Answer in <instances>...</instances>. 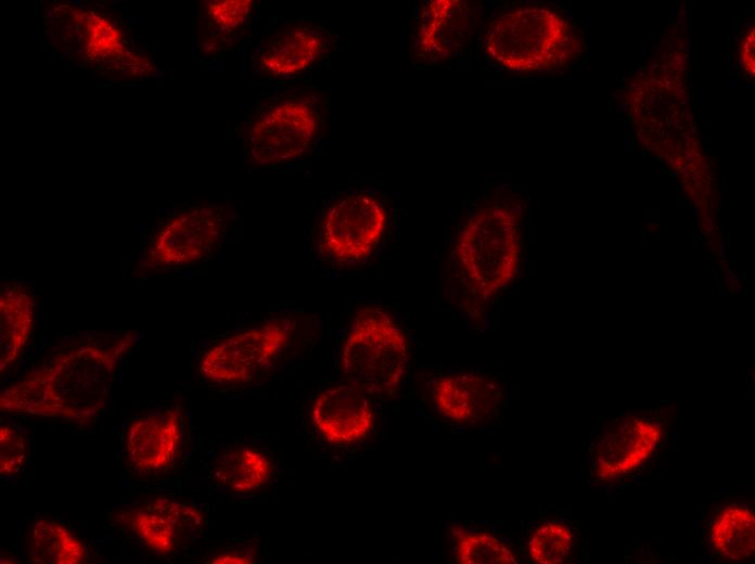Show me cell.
<instances>
[{"label":"cell","instance_id":"14","mask_svg":"<svg viewBox=\"0 0 755 564\" xmlns=\"http://www.w3.org/2000/svg\"><path fill=\"white\" fill-rule=\"evenodd\" d=\"M437 410L448 419L478 422L497 411L501 392L491 380L476 374H456L437 380L432 387Z\"/></svg>","mask_w":755,"mask_h":564},{"label":"cell","instance_id":"24","mask_svg":"<svg viewBox=\"0 0 755 564\" xmlns=\"http://www.w3.org/2000/svg\"><path fill=\"white\" fill-rule=\"evenodd\" d=\"M249 0H214L207 4V12L217 25L232 29L242 24L249 14Z\"/></svg>","mask_w":755,"mask_h":564},{"label":"cell","instance_id":"6","mask_svg":"<svg viewBox=\"0 0 755 564\" xmlns=\"http://www.w3.org/2000/svg\"><path fill=\"white\" fill-rule=\"evenodd\" d=\"M319 108L313 95L285 98L265 108L247 134V151L254 163L277 165L305 154L319 132Z\"/></svg>","mask_w":755,"mask_h":564},{"label":"cell","instance_id":"12","mask_svg":"<svg viewBox=\"0 0 755 564\" xmlns=\"http://www.w3.org/2000/svg\"><path fill=\"white\" fill-rule=\"evenodd\" d=\"M182 438L178 411L168 409L149 413L136 420L127 432L128 459L139 471L166 469L176 460Z\"/></svg>","mask_w":755,"mask_h":564},{"label":"cell","instance_id":"9","mask_svg":"<svg viewBox=\"0 0 755 564\" xmlns=\"http://www.w3.org/2000/svg\"><path fill=\"white\" fill-rule=\"evenodd\" d=\"M663 436L654 419L628 415L602 432L592 465L598 479L613 482L638 471L654 454Z\"/></svg>","mask_w":755,"mask_h":564},{"label":"cell","instance_id":"17","mask_svg":"<svg viewBox=\"0 0 755 564\" xmlns=\"http://www.w3.org/2000/svg\"><path fill=\"white\" fill-rule=\"evenodd\" d=\"M713 551L729 561H744L755 551V515L742 504H728L714 518L709 529Z\"/></svg>","mask_w":755,"mask_h":564},{"label":"cell","instance_id":"13","mask_svg":"<svg viewBox=\"0 0 755 564\" xmlns=\"http://www.w3.org/2000/svg\"><path fill=\"white\" fill-rule=\"evenodd\" d=\"M126 520L141 541L158 554L170 553L180 538L194 534L202 524V515L192 507L166 498L126 513Z\"/></svg>","mask_w":755,"mask_h":564},{"label":"cell","instance_id":"2","mask_svg":"<svg viewBox=\"0 0 755 564\" xmlns=\"http://www.w3.org/2000/svg\"><path fill=\"white\" fill-rule=\"evenodd\" d=\"M489 57L517 73H537L563 66L577 42L566 20L541 7L507 12L488 27L484 39Z\"/></svg>","mask_w":755,"mask_h":564},{"label":"cell","instance_id":"10","mask_svg":"<svg viewBox=\"0 0 755 564\" xmlns=\"http://www.w3.org/2000/svg\"><path fill=\"white\" fill-rule=\"evenodd\" d=\"M475 16L476 10L469 1H428L419 20V54L432 62L450 59L470 40Z\"/></svg>","mask_w":755,"mask_h":564},{"label":"cell","instance_id":"11","mask_svg":"<svg viewBox=\"0 0 755 564\" xmlns=\"http://www.w3.org/2000/svg\"><path fill=\"white\" fill-rule=\"evenodd\" d=\"M311 418L327 440L341 445L363 439L374 422L364 393L353 385L333 386L322 392L313 402Z\"/></svg>","mask_w":755,"mask_h":564},{"label":"cell","instance_id":"16","mask_svg":"<svg viewBox=\"0 0 755 564\" xmlns=\"http://www.w3.org/2000/svg\"><path fill=\"white\" fill-rule=\"evenodd\" d=\"M35 324L34 303L18 284L5 286L0 295V369L13 363Z\"/></svg>","mask_w":755,"mask_h":564},{"label":"cell","instance_id":"4","mask_svg":"<svg viewBox=\"0 0 755 564\" xmlns=\"http://www.w3.org/2000/svg\"><path fill=\"white\" fill-rule=\"evenodd\" d=\"M516 210L501 205L475 213L463 227L456 256L470 289L483 299L504 289L521 260Z\"/></svg>","mask_w":755,"mask_h":564},{"label":"cell","instance_id":"1","mask_svg":"<svg viewBox=\"0 0 755 564\" xmlns=\"http://www.w3.org/2000/svg\"><path fill=\"white\" fill-rule=\"evenodd\" d=\"M130 343L124 336L110 347L86 344L56 355L2 392L1 411L80 423L92 420L106 403L115 368Z\"/></svg>","mask_w":755,"mask_h":564},{"label":"cell","instance_id":"21","mask_svg":"<svg viewBox=\"0 0 755 564\" xmlns=\"http://www.w3.org/2000/svg\"><path fill=\"white\" fill-rule=\"evenodd\" d=\"M574 536L571 528L555 521L540 524L527 541V552L533 562L538 564L563 563L573 547Z\"/></svg>","mask_w":755,"mask_h":564},{"label":"cell","instance_id":"18","mask_svg":"<svg viewBox=\"0 0 755 564\" xmlns=\"http://www.w3.org/2000/svg\"><path fill=\"white\" fill-rule=\"evenodd\" d=\"M28 550L33 563L78 564L88 559L82 541L62 524L51 520H39L33 525Z\"/></svg>","mask_w":755,"mask_h":564},{"label":"cell","instance_id":"7","mask_svg":"<svg viewBox=\"0 0 755 564\" xmlns=\"http://www.w3.org/2000/svg\"><path fill=\"white\" fill-rule=\"evenodd\" d=\"M293 330V321L282 318L231 335L206 351L200 371L218 384L249 382L278 357Z\"/></svg>","mask_w":755,"mask_h":564},{"label":"cell","instance_id":"26","mask_svg":"<svg viewBox=\"0 0 755 564\" xmlns=\"http://www.w3.org/2000/svg\"><path fill=\"white\" fill-rule=\"evenodd\" d=\"M254 557L247 551L225 552L214 557L210 563H252Z\"/></svg>","mask_w":755,"mask_h":564},{"label":"cell","instance_id":"25","mask_svg":"<svg viewBox=\"0 0 755 564\" xmlns=\"http://www.w3.org/2000/svg\"><path fill=\"white\" fill-rule=\"evenodd\" d=\"M754 46H755V31L754 28H752L747 35L745 36L744 40L742 41L741 49H740V59H741V64L744 68V70L751 75L754 76Z\"/></svg>","mask_w":755,"mask_h":564},{"label":"cell","instance_id":"29","mask_svg":"<svg viewBox=\"0 0 755 564\" xmlns=\"http://www.w3.org/2000/svg\"><path fill=\"white\" fill-rule=\"evenodd\" d=\"M722 284L725 287L731 286V279L729 277H726L722 281Z\"/></svg>","mask_w":755,"mask_h":564},{"label":"cell","instance_id":"23","mask_svg":"<svg viewBox=\"0 0 755 564\" xmlns=\"http://www.w3.org/2000/svg\"><path fill=\"white\" fill-rule=\"evenodd\" d=\"M24 435L10 425L0 428V473L10 476L17 473L26 460Z\"/></svg>","mask_w":755,"mask_h":564},{"label":"cell","instance_id":"19","mask_svg":"<svg viewBox=\"0 0 755 564\" xmlns=\"http://www.w3.org/2000/svg\"><path fill=\"white\" fill-rule=\"evenodd\" d=\"M214 475L222 486L247 491L260 488L271 475L269 459L251 447L228 449L218 457Z\"/></svg>","mask_w":755,"mask_h":564},{"label":"cell","instance_id":"3","mask_svg":"<svg viewBox=\"0 0 755 564\" xmlns=\"http://www.w3.org/2000/svg\"><path fill=\"white\" fill-rule=\"evenodd\" d=\"M340 362L350 385L362 393H391L406 372L407 338L383 309L363 307L347 330Z\"/></svg>","mask_w":755,"mask_h":564},{"label":"cell","instance_id":"20","mask_svg":"<svg viewBox=\"0 0 755 564\" xmlns=\"http://www.w3.org/2000/svg\"><path fill=\"white\" fill-rule=\"evenodd\" d=\"M456 560L462 564H515L512 549L498 537L487 533L456 535Z\"/></svg>","mask_w":755,"mask_h":564},{"label":"cell","instance_id":"15","mask_svg":"<svg viewBox=\"0 0 755 564\" xmlns=\"http://www.w3.org/2000/svg\"><path fill=\"white\" fill-rule=\"evenodd\" d=\"M325 39L311 26H298L270 38L258 56L259 68L268 75L284 77L312 65L323 53Z\"/></svg>","mask_w":755,"mask_h":564},{"label":"cell","instance_id":"27","mask_svg":"<svg viewBox=\"0 0 755 564\" xmlns=\"http://www.w3.org/2000/svg\"><path fill=\"white\" fill-rule=\"evenodd\" d=\"M731 285L733 286L732 291L741 292L742 291V282L739 280L732 281Z\"/></svg>","mask_w":755,"mask_h":564},{"label":"cell","instance_id":"28","mask_svg":"<svg viewBox=\"0 0 755 564\" xmlns=\"http://www.w3.org/2000/svg\"><path fill=\"white\" fill-rule=\"evenodd\" d=\"M728 277H729L732 281L739 280V279H738V275L733 272L732 269H728Z\"/></svg>","mask_w":755,"mask_h":564},{"label":"cell","instance_id":"8","mask_svg":"<svg viewBox=\"0 0 755 564\" xmlns=\"http://www.w3.org/2000/svg\"><path fill=\"white\" fill-rule=\"evenodd\" d=\"M227 228L222 207L199 206L169 218L157 232L146 261L153 268L191 265L206 258Z\"/></svg>","mask_w":755,"mask_h":564},{"label":"cell","instance_id":"22","mask_svg":"<svg viewBox=\"0 0 755 564\" xmlns=\"http://www.w3.org/2000/svg\"><path fill=\"white\" fill-rule=\"evenodd\" d=\"M86 49L98 60L117 59L124 52L118 29L105 17L90 14L86 25Z\"/></svg>","mask_w":755,"mask_h":564},{"label":"cell","instance_id":"30","mask_svg":"<svg viewBox=\"0 0 755 564\" xmlns=\"http://www.w3.org/2000/svg\"><path fill=\"white\" fill-rule=\"evenodd\" d=\"M725 259H726V258H721V259L719 260V264H720L721 266H725Z\"/></svg>","mask_w":755,"mask_h":564},{"label":"cell","instance_id":"5","mask_svg":"<svg viewBox=\"0 0 755 564\" xmlns=\"http://www.w3.org/2000/svg\"><path fill=\"white\" fill-rule=\"evenodd\" d=\"M387 210L368 192H355L329 205L316 230L321 256L335 264H354L369 257L383 238Z\"/></svg>","mask_w":755,"mask_h":564}]
</instances>
